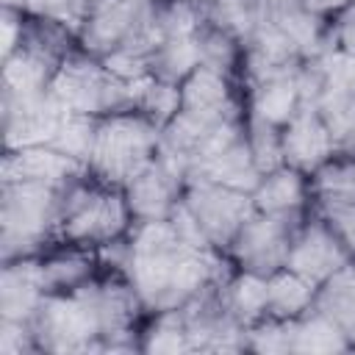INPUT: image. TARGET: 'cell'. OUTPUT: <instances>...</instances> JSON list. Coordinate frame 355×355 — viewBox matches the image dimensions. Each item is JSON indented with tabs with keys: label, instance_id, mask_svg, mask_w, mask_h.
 <instances>
[{
	"label": "cell",
	"instance_id": "6da1fadb",
	"mask_svg": "<svg viewBox=\"0 0 355 355\" xmlns=\"http://www.w3.org/2000/svg\"><path fill=\"white\" fill-rule=\"evenodd\" d=\"M150 311H172L208 283L227 280L216 250L186 244L169 219L130 225V258L122 272Z\"/></svg>",
	"mask_w": 355,
	"mask_h": 355
},
{
	"label": "cell",
	"instance_id": "7a4b0ae2",
	"mask_svg": "<svg viewBox=\"0 0 355 355\" xmlns=\"http://www.w3.org/2000/svg\"><path fill=\"white\" fill-rule=\"evenodd\" d=\"M3 261L36 255L61 227V189L36 180H3Z\"/></svg>",
	"mask_w": 355,
	"mask_h": 355
},
{
	"label": "cell",
	"instance_id": "3957f363",
	"mask_svg": "<svg viewBox=\"0 0 355 355\" xmlns=\"http://www.w3.org/2000/svg\"><path fill=\"white\" fill-rule=\"evenodd\" d=\"M158 141H161V125L144 116L141 111H122L103 116L89 158V172L105 186L122 189L155 158Z\"/></svg>",
	"mask_w": 355,
	"mask_h": 355
},
{
	"label": "cell",
	"instance_id": "277c9868",
	"mask_svg": "<svg viewBox=\"0 0 355 355\" xmlns=\"http://www.w3.org/2000/svg\"><path fill=\"white\" fill-rule=\"evenodd\" d=\"M302 227V214H263L255 211L230 244L233 258L241 272H255L269 277L286 266L291 241Z\"/></svg>",
	"mask_w": 355,
	"mask_h": 355
},
{
	"label": "cell",
	"instance_id": "5b68a950",
	"mask_svg": "<svg viewBox=\"0 0 355 355\" xmlns=\"http://www.w3.org/2000/svg\"><path fill=\"white\" fill-rule=\"evenodd\" d=\"M180 200L194 214V219L200 222V227L214 250L230 247L233 239L239 236L241 225L255 214L252 194L236 191V189H227V186H219L211 180L186 183V191Z\"/></svg>",
	"mask_w": 355,
	"mask_h": 355
},
{
	"label": "cell",
	"instance_id": "8992f818",
	"mask_svg": "<svg viewBox=\"0 0 355 355\" xmlns=\"http://www.w3.org/2000/svg\"><path fill=\"white\" fill-rule=\"evenodd\" d=\"M67 105L53 89L39 92H8L3 89V141L6 150L50 144L67 116Z\"/></svg>",
	"mask_w": 355,
	"mask_h": 355
},
{
	"label": "cell",
	"instance_id": "52a82bcc",
	"mask_svg": "<svg viewBox=\"0 0 355 355\" xmlns=\"http://www.w3.org/2000/svg\"><path fill=\"white\" fill-rule=\"evenodd\" d=\"M347 263H352V252L322 216L313 222H302L286 258V269L308 277L316 286H322Z\"/></svg>",
	"mask_w": 355,
	"mask_h": 355
},
{
	"label": "cell",
	"instance_id": "ba28073f",
	"mask_svg": "<svg viewBox=\"0 0 355 355\" xmlns=\"http://www.w3.org/2000/svg\"><path fill=\"white\" fill-rule=\"evenodd\" d=\"M283 155L286 164L305 172H316L336 155V141L316 108H300L288 125H283Z\"/></svg>",
	"mask_w": 355,
	"mask_h": 355
},
{
	"label": "cell",
	"instance_id": "9c48e42d",
	"mask_svg": "<svg viewBox=\"0 0 355 355\" xmlns=\"http://www.w3.org/2000/svg\"><path fill=\"white\" fill-rule=\"evenodd\" d=\"M86 172H89L86 164L58 153L50 144L6 150L3 155V180H36V183H50L61 189Z\"/></svg>",
	"mask_w": 355,
	"mask_h": 355
},
{
	"label": "cell",
	"instance_id": "30bf717a",
	"mask_svg": "<svg viewBox=\"0 0 355 355\" xmlns=\"http://www.w3.org/2000/svg\"><path fill=\"white\" fill-rule=\"evenodd\" d=\"M44 294H47V286L42 275V261H36L33 255L6 261L3 283H0V316L3 319L31 322Z\"/></svg>",
	"mask_w": 355,
	"mask_h": 355
},
{
	"label": "cell",
	"instance_id": "8fae6325",
	"mask_svg": "<svg viewBox=\"0 0 355 355\" xmlns=\"http://www.w3.org/2000/svg\"><path fill=\"white\" fill-rule=\"evenodd\" d=\"M180 108L202 116H239L227 75L202 64L180 83Z\"/></svg>",
	"mask_w": 355,
	"mask_h": 355
},
{
	"label": "cell",
	"instance_id": "7c38bea8",
	"mask_svg": "<svg viewBox=\"0 0 355 355\" xmlns=\"http://www.w3.org/2000/svg\"><path fill=\"white\" fill-rule=\"evenodd\" d=\"M300 69V67H297ZM297 69L272 75L250 86V114L283 128L300 111V89H297Z\"/></svg>",
	"mask_w": 355,
	"mask_h": 355
},
{
	"label": "cell",
	"instance_id": "4fadbf2b",
	"mask_svg": "<svg viewBox=\"0 0 355 355\" xmlns=\"http://www.w3.org/2000/svg\"><path fill=\"white\" fill-rule=\"evenodd\" d=\"M308 186L302 180V172L283 164L261 178V183L252 191L255 211L263 214H302Z\"/></svg>",
	"mask_w": 355,
	"mask_h": 355
},
{
	"label": "cell",
	"instance_id": "5bb4252c",
	"mask_svg": "<svg viewBox=\"0 0 355 355\" xmlns=\"http://www.w3.org/2000/svg\"><path fill=\"white\" fill-rule=\"evenodd\" d=\"M316 283L308 277L291 272V269H277L266 277V294H269V316L277 319H297L305 311L313 308L316 300Z\"/></svg>",
	"mask_w": 355,
	"mask_h": 355
},
{
	"label": "cell",
	"instance_id": "9a60e30c",
	"mask_svg": "<svg viewBox=\"0 0 355 355\" xmlns=\"http://www.w3.org/2000/svg\"><path fill=\"white\" fill-rule=\"evenodd\" d=\"M288 324H291V352H338L352 347L344 330L316 308L305 311L297 319H288Z\"/></svg>",
	"mask_w": 355,
	"mask_h": 355
},
{
	"label": "cell",
	"instance_id": "2e32d148",
	"mask_svg": "<svg viewBox=\"0 0 355 355\" xmlns=\"http://www.w3.org/2000/svg\"><path fill=\"white\" fill-rule=\"evenodd\" d=\"M311 191L316 197L319 211L336 208V205H349L355 202V158H330L313 172Z\"/></svg>",
	"mask_w": 355,
	"mask_h": 355
},
{
	"label": "cell",
	"instance_id": "e0dca14e",
	"mask_svg": "<svg viewBox=\"0 0 355 355\" xmlns=\"http://www.w3.org/2000/svg\"><path fill=\"white\" fill-rule=\"evenodd\" d=\"M197 67H200L197 33L180 36V39H164L150 55L153 75L158 80H169V83H183Z\"/></svg>",
	"mask_w": 355,
	"mask_h": 355
},
{
	"label": "cell",
	"instance_id": "ac0fdd59",
	"mask_svg": "<svg viewBox=\"0 0 355 355\" xmlns=\"http://www.w3.org/2000/svg\"><path fill=\"white\" fill-rule=\"evenodd\" d=\"M225 300H227L233 316L244 327L269 316V294H266V277L263 275L241 272L239 277H230L225 283Z\"/></svg>",
	"mask_w": 355,
	"mask_h": 355
},
{
	"label": "cell",
	"instance_id": "d6986e66",
	"mask_svg": "<svg viewBox=\"0 0 355 355\" xmlns=\"http://www.w3.org/2000/svg\"><path fill=\"white\" fill-rule=\"evenodd\" d=\"M97 128H100V116H89V114H67L61 128L55 130L50 147H55L58 153L80 161L89 166L94 141H97Z\"/></svg>",
	"mask_w": 355,
	"mask_h": 355
},
{
	"label": "cell",
	"instance_id": "ffe728a7",
	"mask_svg": "<svg viewBox=\"0 0 355 355\" xmlns=\"http://www.w3.org/2000/svg\"><path fill=\"white\" fill-rule=\"evenodd\" d=\"M197 47H200V64L219 69L225 75H230V69L239 64V55H244L241 42L208 19L197 31Z\"/></svg>",
	"mask_w": 355,
	"mask_h": 355
},
{
	"label": "cell",
	"instance_id": "44dd1931",
	"mask_svg": "<svg viewBox=\"0 0 355 355\" xmlns=\"http://www.w3.org/2000/svg\"><path fill=\"white\" fill-rule=\"evenodd\" d=\"M97 255L72 250V252H61L53 258L42 261V275H44V286L47 291H72L83 283L92 280V263Z\"/></svg>",
	"mask_w": 355,
	"mask_h": 355
},
{
	"label": "cell",
	"instance_id": "7402d4cb",
	"mask_svg": "<svg viewBox=\"0 0 355 355\" xmlns=\"http://www.w3.org/2000/svg\"><path fill=\"white\" fill-rule=\"evenodd\" d=\"M247 141H250V150H252V158H255L261 175L286 164L283 128H277V125H272L255 114H247Z\"/></svg>",
	"mask_w": 355,
	"mask_h": 355
},
{
	"label": "cell",
	"instance_id": "603a6c76",
	"mask_svg": "<svg viewBox=\"0 0 355 355\" xmlns=\"http://www.w3.org/2000/svg\"><path fill=\"white\" fill-rule=\"evenodd\" d=\"M141 349L144 352H183L189 349V336H186V322L180 308L172 311H158L155 322L141 333Z\"/></svg>",
	"mask_w": 355,
	"mask_h": 355
},
{
	"label": "cell",
	"instance_id": "cb8c5ba5",
	"mask_svg": "<svg viewBox=\"0 0 355 355\" xmlns=\"http://www.w3.org/2000/svg\"><path fill=\"white\" fill-rule=\"evenodd\" d=\"M100 0H25V11L28 14H39V17H50L64 22L72 33L80 31L83 19L89 17V11L97 6Z\"/></svg>",
	"mask_w": 355,
	"mask_h": 355
},
{
	"label": "cell",
	"instance_id": "d4e9b609",
	"mask_svg": "<svg viewBox=\"0 0 355 355\" xmlns=\"http://www.w3.org/2000/svg\"><path fill=\"white\" fill-rule=\"evenodd\" d=\"M33 349H39V344H36L31 322L0 319V352L3 355H19V352H33Z\"/></svg>",
	"mask_w": 355,
	"mask_h": 355
},
{
	"label": "cell",
	"instance_id": "484cf974",
	"mask_svg": "<svg viewBox=\"0 0 355 355\" xmlns=\"http://www.w3.org/2000/svg\"><path fill=\"white\" fill-rule=\"evenodd\" d=\"M322 219L338 233V239L347 244V250L355 255V202L349 205H336V208H324L319 211Z\"/></svg>",
	"mask_w": 355,
	"mask_h": 355
},
{
	"label": "cell",
	"instance_id": "4316f807",
	"mask_svg": "<svg viewBox=\"0 0 355 355\" xmlns=\"http://www.w3.org/2000/svg\"><path fill=\"white\" fill-rule=\"evenodd\" d=\"M333 36H336V47L355 58V0H349L338 11V19L333 22Z\"/></svg>",
	"mask_w": 355,
	"mask_h": 355
}]
</instances>
